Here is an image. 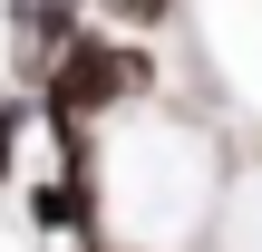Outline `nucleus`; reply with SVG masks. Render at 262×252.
<instances>
[{
	"instance_id": "f03ea898",
	"label": "nucleus",
	"mask_w": 262,
	"mask_h": 252,
	"mask_svg": "<svg viewBox=\"0 0 262 252\" xmlns=\"http://www.w3.org/2000/svg\"><path fill=\"white\" fill-rule=\"evenodd\" d=\"M19 223H29L39 243H88V233H107V175H68V165L19 175Z\"/></svg>"
},
{
	"instance_id": "7ed1b4c3",
	"label": "nucleus",
	"mask_w": 262,
	"mask_h": 252,
	"mask_svg": "<svg viewBox=\"0 0 262 252\" xmlns=\"http://www.w3.org/2000/svg\"><path fill=\"white\" fill-rule=\"evenodd\" d=\"M29 136H39V97H29V87H0V194H19Z\"/></svg>"
},
{
	"instance_id": "f257e3e1",
	"label": "nucleus",
	"mask_w": 262,
	"mask_h": 252,
	"mask_svg": "<svg viewBox=\"0 0 262 252\" xmlns=\"http://www.w3.org/2000/svg\"><path fill=\"white\" fill-rule=\"evenodd\" d=\"M19 87L39 97V117H97V126H107V117H126V107H156L165 58H156V39L107 29V19L88 10V29H78L68 49H49Z\"/></svg>"
},
{
	"instance_id": "20e7f679",
	"label": "nucleus",
	"mask_w": 262,
	"mask_h": 252,
	"mask_svg": "<svg viewBox=\"0 0 262 252\" xmlns=\"http://www.w3.org/2000/svg\"><path fill=\"white\" fill-rule=\"evenodd\" d=\"M88 10H97L107 29H136V39H156V29H165L185 0H88Z\"/></svg>"
},
{
	"instance_id": "39448f33",
	"label": "nucleus",
	"mask_w": 262,
	"mask_h": 252,
	"mask_svg": "<svg viewBox=\"0 0 262 252\" xmlns=\"http://www.w3.org/2000/svg\"><path fill=\"white\" fill-rule=\"evenodd\" d=\"M68 252H165V243H117V233H88V243H68Z\"/></svg>"
}]
</instances>
